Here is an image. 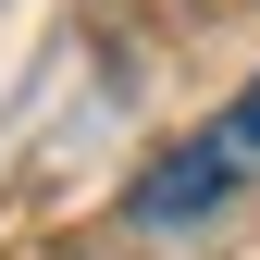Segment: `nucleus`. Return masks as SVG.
Returning a JSON list of instances; mask_svg holds the SVG:
<instances>
[{"mask_svg": "<svg viewBox=\"0 0 260 260\" xmlns=\"http://www.w3.org/2000/svg\"><path fill=\"white\" fill-rule=\"evenodd\" d=\"M260 174V75L236 87V100H223L199 137L186 149H161L137 186H124V223H137V236H174V223H211L223 199H236V186Z\"/></svg>", "mask_w": 260, "mask_h": 260, "instance_id": "1", "label": "nucleus"}]
</instances>
